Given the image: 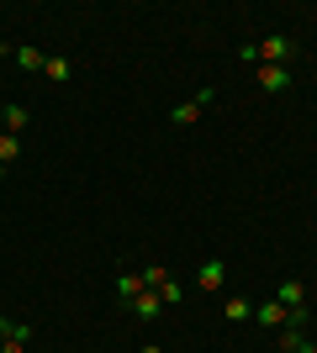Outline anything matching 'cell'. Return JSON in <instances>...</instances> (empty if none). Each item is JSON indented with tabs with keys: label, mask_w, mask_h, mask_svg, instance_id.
Instances as JSON below:
<instances>
[{
	"label": "cell",
	"mask_w": 317,
	"mask_h": 353,
	"mask_svg": "<svg viewBox=\"0 0 317 353\" xmlns=\"http://www.w3.org/2000/svg\"><path fill=\"white\" fill-rule=\"evenodd\" d=\"M275 301L291 311V322H302V316H307V311H302V306H307V285H302V280H286L280 290H275Z\"/></svg>",
	"instance_id": "6da1fadb"
},
{
	"label": "cell",
	"mask_w": 317,
	"mask_h": 353,
	"mask_svg": "<svg viewBox=\"0 0 317 353\" xmlns=\"http://www.w3.org/2000/svg\"><path fill=\"white\" fill-rule=\"evenodd\" d=\"M254 322H259V327H270V332H280V327L291 322V311H286V306H280V301L270 295L265 306H254Z\"/></svg>",
	"instance_id": "7a4b0ae2"
},
{
	"label": "cell",
	"mask_w": 317,
	"mask_h": 353,
	"mask_svg": "<svg viewBox=\"0 0 317 353\" xmlns=\"http://www.w3.org/2000/svg\"><path fill=\"white\" fill-rule=\"evenodd\" d=\"M286 59H291V37L286 32H275V37L259 43V63H286Z\"/></svg>",
	"instance_id": "3957f363"
},
{
	"label": "cell",
	"mask_w": 317,
	"mask_h": 353,
	"mask_svg": "<svg viewBox=\"0 0 317 353\" xmlns=\"http://www.w3.org/2000/svg\"><path fill=\"white\" fill-rule=\"evenodd\" d=\"M286 85H291L286 63H259V90H270V95H275V90H286Z\"/></svg>",
	"instance_id": "277c9868"
},
{
	"label": "cell",
	"mask_w": 317,
	"mask_h": 353,
	"mask_svg": "<svg viewBox=\"0 0 317 353\" xmlns=\"http://www.w3.org/2000/svg\"><path fill=\"white\" fill-rule=\"evenodd\" d=\"M206 101H211V90H201L196 101H180V105H175V127H191V121H201V111H206Z\"/></svg>",
	"instance_id": "5b68a950"
},
{
	"label": "cell",
	"mask_w": 317,
	"mask_h": 353,
	"mask_svg": "<svg viewBox=\"0 0 317 353\" xmlns=\"http://www.w3.org/2000/svg\"><path fill=\"white\" fill-rule=\"evenodd\" d=\"M196 280H201V290H222V280H227V264H222V259H206Z\"/></svg>",
	"instance_id": "8992f818"
},
{
	"label": "cell",
	"mask_w": 317,
	"mask_h": 353,
	"mask_svg": "<svg viewBox=\"0 0 317 353\" xmlns=\"http://www.w3.org/2000/svg\"><path fill=\"white\" fill-rule=\"evenodd\" d=\"M27 105H6V111H0V132H11V137H21V127H27Z\"/></svg>",
	"instance_id": "52a82bcc"
},
{
	"label": "cell",
	"mask_w": 317,
	"mask_h": 353,
	"mask_svg": "<svg viewBox=\"0 0 317 353\" xmlns=\"http://www.w3.org/2000/svg\"><path fill=\"white\" fill-rule=\"evenodd\" d=\"M159 306H164V301H159V290H143V295L133 301V316H137V322H153V316H159Z\"/></svg>",
	"instance_id": "ba28073f"
},
{
	"label": "cell",
	"mask_w": 317,
	"mask_h": 353,
	"mask_svg": "<svg viewBox=\"0 0 317 353\" xmlns=\"http://www.w3.org/2000/svg\"><path fill=\"white\" fill-rule=\"evenodd\" d=\"M143 290H148V285H143V274H117V295L127 301V306H133V301H137Z\"/></svg>",
	"instance_id": "9c48e42d"
},
{
	"label": "cell",
	"mask_w": 317,
	"mask_h": 353,
	"mask_svg": "<svg viewBox=\"0 0 317 353\" xmlns=\"http://www.w3.org/2000/svg\"><path fill=\"white\" fill-rule=\"evenodd\" d=\"M222 316H227V322H249V316H254V306H249L243 295H227V301H222Z\"/></svg>",
	"instance_id": "30bf717a"
},
{
	"label": "cell",
	"mask_w": 317,
	"mask_h": 353,
	"mask_svg": "<svg viewBox=\"0 0 317 353\" xmlns=\"http://www.w3.org/2000/svg\"><path fill=\"white\" fill-rule=\"evenodd\" d=\"M302 327H296V322H286V327H280V353H302Z\"/></svg>",
	"instance_id": "8fae6325"
},
{
	"label": "cell",
	"mask_w": 317,
	"mask_h": 353,
	"mask_svg": "<svg viewBox=\"0 0 317 353\" xmlns=\"http://www.w3.org/2000/svg\"><path fill=\"white\" fill-rule=\"evenodd\" d=\"M43 74L53 79V85H64V79L75 74V63H69V59H48V63H43Z\"/></svg>",
	"instance_id": "7c38bea8"
},
{
	"label": "cell",
	"mask_w": 317,
	"mask_h": 353,
	"mask_svg": "<svg viewBox=\"0 0 317 353\" xmlns=\"http://www.w3.org/2000/svg\"><path fill=\"white\" fill-rule=\"evenodd\" d=\"M16 153H21V137L0 132V163H16Z\"/></svg>",
	"instance_id": "4fadbf2b"
},
{
	"label": "cell",
	"mask_w": 317,
	"mask_h": 353,
	"mask_svg": "<svg viewBox=\"0 0 317 353\" xmlns=\"http://www.w3.org/2000/svg\"><path fill=\"white\" fill-rule=\"evenodd\" d=\"M16 63H21V69H43V53H37V48H16Z\"/></svg>",
	"instance_id": "5bb4252c"
},
{
	"label": "cell",
	"mask_w": 317,
	"mask_h": 353,
	"mask_svg": "<svg viewBox=\"0 0 317 353\" xmlns=\"http://www.w3.org/2000/svg\"><path fill=\"white\" fill-rule=\"evenodd\" d=\"M159 301H164V306H180V301H185V290H180L175 280H164V285H159Z\"/></svg>",
	"instance_id": "9a60e30c"
},
{
	"label": "cell",
	"mask_w": 317,
	"mask_h": 353,
	"mask_svg": "<svg viewBox=\"0 0 317 353\" xmlns=\"http://www.w3.org/2000/svg\"><path fill=\"white\" fill-rule=\"evenodd\" d=\"M164 280H169V269H143V285H148V290H159Z\"/></svg>",
	"instance_id": "2e32d148"
},
{
	"label": "cell",
	"mask_w": 317,
	"mask_h": 353,
	"mask_svg": "<svg viewBox=\"0 0 317 353\" xmlns=\"http://www.w3.org/2000/svg\"><path fill=\"white\" fill-rule=\"evenodd\" d=\"M0 353H27V343H16V338H6V343H0Z\"/></svg>",
	"instance_id": "e0dca14e"
},
{
	"label": "cell",
	"mask_w": 317,
	"mask_h": 353,
	"mask_svg": "<svg viewBox=\"0 0 317 353\" xmlns=\"http://www.w3.org/2000/svg\"><path fill=\"white\" fill-rule=\"evenodd\" d=\"M302 353H317V343H302Z\"/></svg>",
	"instance_id": "ac0fdd59"
},
{
	"label": "cell",
	"mask_w": 317,
	"mask_h": 353,
	"mask_svg": "<svg viewBox=\"0 0 317 353\" xmlns=\"http://www.w3.org/2000/svg\"><path fill=\"white\" fill-rule=\"evenodd\" d=\"M0 179H6V163H0Z\"/></svg>",
	"instance_id": "d6986e66"
},
{
	"label": "cell",
	"mask_w": 317,
	"mask_h": 353,
	"mask_svg": "<svg viewBox=\"0 0 317 353\" xmlns=\"http://www.w3.org/2000/svg\"><path fill=\"white\" fill-rule=\"evenodd\" d=\"M0 343H6V332H0Z\"/></svg>",
	"instance_id": "ffe728a7"
}]
</instances>
